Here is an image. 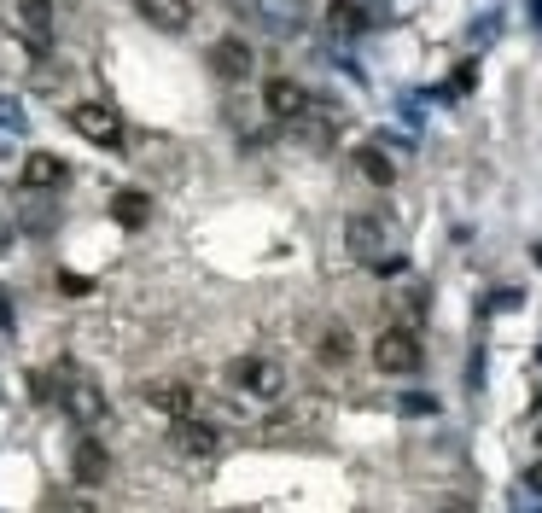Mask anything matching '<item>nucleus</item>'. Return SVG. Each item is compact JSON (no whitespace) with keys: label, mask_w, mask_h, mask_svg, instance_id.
<instances>
[{"label":"nucleus","mask_w":542,"mask_h":513,"mask_svg":"<svg viewBox=\"0 0 542 513\" xmlns=\"http://www.w3.org/2000/svg\"><path fill=\"white\" fill-rule=\"evenodd\" d=\"M65 409L76 414V420H82V426H100L105 414V391L100 385H88V379H65Z\"/></svg>","instance_id":"0eeeda50"},{"label":"nucleus","mask_w":542,"mask_h":513,"mask_svg":"<svg viewBox=\"0 0 542 513\" xmlns=\"http://www.w3.org/2000/svg\"><path fill=\"white\" fill-rule=\"evenodd\" d=\"M140 403L158 409L164 420H187V414H199V397H193L187 379H146V385H140Z\"/></svg>","instance_id":"20e7f679"},{"label":"nucleus","mask_w":542,"mask_h":513,"mask_svg":"<svg viewBox=\"0 0 542 513\" xmlns=\"http://www.w3.org/2000/svg\"><path fill=\"white\" fill-rule=\"evenodd\" d=\"M70 129H76L82 140H94V146H105V152H117V146H123V117H117L105 100L70 105Z\"/></svg>","instance_id":"7ed1b4c3"},{"label":"nucleus","mask_w":542,"mask_h":513,"mask_svg":"<svg viewBox=\"0 0 542 513\" xmlns=\"http://www.w3.org/2000/svg\"><path fill=\"white\" fill-rule=\"evenodd\" d=\"M117 216H123V222H146V199H140V193H117Z\"/></svg>","instance_id":"4468645a"},{"label":"nucleus","mask_w":542,"mask_h":513,"mask_svg":"<svg viewBox=\"0 0 542 513\" xmlns=\"http://www.w3.org/2000/svg\"><path fill=\"white\" fill-rule=\"evenodd\" d=\"M327 18H333V30H362V12H356L350 0H333V12H327Z\"/></svg>","instance_id":"2eb2a0df"},{"label":"nucleus","mask_w":542,"mask_h":513,"mask_svg":"<svg viewBox=\"0 0 542 513\" xmlns=\"http://www.w3.org/2000/svg\"><path fill=\"white\" fill-rule=\"evenodd\" d=\"M315 350H321V362H344V356H350V333H344V327H327V333L315 339Z\"/></svg>","instance_id":"ddd939ff"},{"label":"nucleus","mask_w":542,"mask_h":513,"mask_svg":"<svg viewBox=\"0 0 542 513\" xmlns=\"http://www.w3.org/2000/svg\"><path fill=\"white\" fill-rule=\"evenodd\" d=\"M228 385L234 391H245V397H280L286 391V368L280 362H269V356H239V362H228Z\"/></svg>","instance_id":"f03ea898"},{"label":"nucleus","mask_w":542,"mask_h":513,"mask_svg":"<svg viewBox=\"0 0 542 513\" xmlns=\"http://www.w3.org/2000/svg\"><path fill=\"white\" fill-rule=\"evenodd\" d=\"M135 6H140V18H146L152 30L181 35L187 24H193V0H135Z\"/></svg>","instance_id":"6e6552de"},{"label":"nucleus","mask_w":542,"mask_h":513,"mask_svg":"<svg viewBox=\"0 0 542 513\" xmlns=\"http://www.w3.org/2000/svg\"><path fill=\"white\" fill-rule=\"evenodd\" d=\"M373 368L391 374V379L420 374V339H414L408 327H385V333L373 339Z\"/></svg>","instance_id":"f257e3e1"},{"label":"nucleus","mask_w":542,"mask_h":513,"mask_svg":"<svg viewBox=\"0 0 542 513\" xmlns=\"http://www.w3.org/2000/svg\"><path fill=\"white\" fill-rule=\"evenodd\" d=\"M263 105H269V117H280V123H298L309 111V94L292 82V76H274L269 88H263Z\"/></svg>","instance_id":"423d86ee"},{"label":"nucleus","mask_w":542,"mask_h":513,"mask_svg":"<svg viewBox=\"0 0 542 513\" xmlns=\"http://www.w3.org/2000/svg\"><path fill=\"white\" fill-rule=\"evenodd\" d=\"M170 444L181 449L187 461H210V455L222 449V438H216V426H210V420H199V414H187V420H175Z\"/></svg>","instance_id":"39448f33"},{"label":"nucleus","mask_w":542,"mask_h":513,"mask_svg":"<svg viewBox=\"0 0 542 513\" xmlns=\"http://www.w3.org/2000/svg\"><path fill=\"white\" fill-rule=\"evenodd\" d=\"M362 170H368L373 181H391V164H385V158H379V152H362Z\"/></svg>","instance_id":"dca6fc26"},{"label":"nucleus","mask_w":542,"mask_h":513,"mask_svg":"<svg viewBox=\"0 0 542 513\" xmlns=\"http://www.w3.org/2000/svg\"><path fill=\"white\" fill-rule=\"evenodd\" d=\"M443 513H478V508H473V502H449Z\"/></svg>","instance_id":"f3484780"},{"label":"nucleus","mask_w":542,"mask_h":513,"mask_svg":"<svg viewBox=\"0 0 542 513\" xmlns=\"http://www.w3.org/2000/svg\"><path fill=\"white\" fill-rule=\"evenodd\" d=\"M70 473H76L82 484H105V479H111V455H105V444L82 438V444H76V455H70Z\"/></svg>","instance_id":"9d476101"},{"label":"nucleus","mask_w":542,"mask_h":513,"mask_svg":"<svg viewBox=\"0 0 542 513\" xmlns=\"http://www.w3.org/2000/svg\"><path fill=\"white\" fill-rule=\"evenodd\" d=\"M65 181H70L65 158H53V152H30V158H24V187L53 193V187H65Z\"/></svg>","instance_id":"1a4fd4ad"},{"label":"nucleus","mask_w":542,"mask_h":513,"mask_svg":"<svg viewBox=\"0 0 542 513\" xmlns=\"http://www.w3.org/2000/svg\"><path fill=\"white\" fill-rule=\"evenodd\" d=\"M350 251H356V257H373V251H379V222L356 216V222H350Z\"/></svg>","instance_id":"f8f14e48"},{"label":"nucleus","mask_w":542,"mask_h":513,"mask_svg":"<svg viewBox=\"0 0 542 513\" xmlns=\"http://www.w3.org/2000/svg\"><path fill=\"white\" fill-rule=\"evenodd\" d=\"M210 65L222 70L228 82H239V76H251V47H245L239 35H228V41H216V47H210Z\"/></svg>","instance_id":"9b49d317"}]
</instances>
